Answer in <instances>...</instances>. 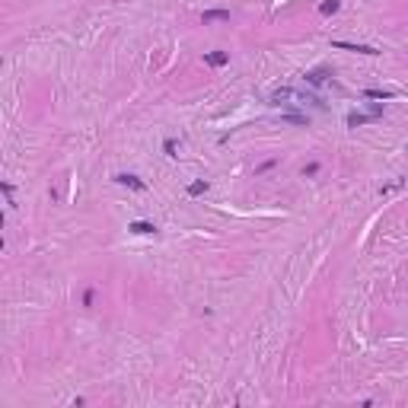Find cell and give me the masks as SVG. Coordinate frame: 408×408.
<instances>
[{
  "instance_id": "obj_1",
  "label": "cell",
  "mask_w": 408,
  "mask_h": 408,
  "mask_svg": "<svg viewBox=\"0 0 408 408\" xmlns=\"http://www.w3.org/2000/svg\"><path fill=\"white\" fill-rule=\"evenodd\" d=\"M380 118H383V105H373L367 115L351 112V115H347V128H361V125H370V122H380Z\"/></svg>"
},
{
  "instance_id": "obj_2",
  "label": "cell",
  "mask_w": 408,
  "mask_h": 408,
  "mask_svg": "<svg viewBox=\"0 0 408 408\" xmlns=\"http://www.w3.org/2000/svg\"><path fill=\"white\" fill-rule=\"evenodd\" d=\"M115 182L125 185V188H131V191H147V182H143V179H137L134 172H118Z\"/></svg>"
},
{
  "instance_id": "obj_3",
  "label": "cell",
  "mask_w": 408,
  "mask_h": 408,
  "mask_svg": "<svg viewBox=\"0 0 408 408\" xmlns=\"http://www.w3.org/2000/svg\"><path fill=\"white\" fill-rule=\"evenodd\" d=\"M332 48H338V51H354V54H380L376 48H370V45H354V42H332Z\"/></svg>"
},
{
  "instance_id": "obj_4",
  "label": "cell",
  "mask_w": 408,
  "mask_h": 408,
  "mask_svg": "<svg viewBox=\"0 0 408 408\" xmlns=\"http://www.w3.org/2000/svg\"><path fill=\"white\" fill-rule=\"evenodd\" d=\"M128 233H134V236H150V233H157V223H150V220H131V223H128Z\"/></svg>"
},
{
  "instance_id": "obj_5",
  "label": "cell",
  "mask_w": 408,
  "mask_h": 408,
  "mask_svg": "<svg viewBox=\"0 0 408 408\" xmlns=\"http://www.w3.org/2000/svg\"><path fill=\"white\" fill-rule=\"evenodd\" d=\"M329 77H332V67H316V70H306V83H313V86L326 83Z\"/></svg>"
},
{
  "instance_id": "obj_6",
  "label": "cell",
  "mask_w": 408,
  "mask_h": 408,
  "mask_svg": "<svg viewBox=\"0 0 408 408\" xmlns=\"http://www.w3.org/2000/svg\"><path fill=\"white\" fill-rule=\"evenodd\" d=\"M204 64L208 67H223V64H230V54L226 51H208L204 54Z\"/></svg>"
},
{
  "instance_id": "obj_7",
  "label": "cell",
  "mask_w": 408,
  "mask_h": 408,
  "mask_svg": "<svg viewBox=\"0 0 408 408\" xmlns=\"http://www.w3.org/2000/svg\"><path fill=\"white\" fill-rule=\"evenodd\" d=\"M230 19V10H204L201 22H226Z\"/></svg>"
},
{
  "instance_id": "obj_8",
  "label": "cell",
  "mask_w": 408,
  "mask_h": 408,
  "mask_svg": "<svg viewBox=\"0 0 408 408\" xmlns=\"http://www.w3.org/2000/svg\"><path fill=\"white\" fill-rule=\"evenodd\" d=\"M338 10H341V0H322V4H319V13L322 16H335Z\"/></svg>"
},
{
  "instance_id": "obj_9",
  "label": "cell",
  "mask_w": 408,
  "mask_h": 408,
  "mask_svg": "<svg viewBox=\"0 0 408 408\" xmlns=\"http://www.w3.org/2000/svg\"><path fill=\"white\" fill-rule=\"evenodd\" d=\"M208 188H211V185H208V179H198V182H191L185 191H188V198H198V195H204Z\"/></svg>"
},
{
  "instance_id": "obj_10",
  "label": "cell",
  "mask_w": 408,
  "mask_h": 408,
  "mask_svg": "<svg viewBox=\"0 0 408 408\" xmlns=\"http://www.w3.org/2000/svg\"><path fill=\"white\" fill-rule=\"evenodd\" d=\"M364 96H367V99H392L395 93H389V90H367Z\"/></svg>"
},
{
  "instance_id": "obj_11",
  "label": "cell",
  "mask_w": 408,
  "mask_h": 408,
  "mask_svg": "<svg viewBox=\"0 0 408 408\" xmlns=\"http://www.w3.org/2000/svg\"><path fill=\"white\" fill-rule=\"evenodd\" d=\"M176 150H179V143H176L172 137H166V140H163V153H166V157H179Z\"/></svg>"
},
{
  "instance_id": "obj_12",
  "label": "cell",
  "mask_w": 408,
  "mask_h": 408,
  "mask_svg": "<svg viewBox=\"0 0 408 408\" xmlns=\"http://www.w3.org/2000/svg\"><path fill=\"white\" fill-rule=\"evenodd\" d=\"M0 191H4V195H7V204H10V208H13V185H10V182H4V185H0Z\"/></svg>"
},
{
  "instance_id": "obj_13",
  "label": "cell",
  "mask_w": 408,
  "mask_h": 408,
  "mask_svg": "<svg viewBox=\"0 0 408 408\" xmlns=\"http://www.w3.org/2000/svg\"><path fill=\"white\" fill-rule=\"evenodd\" d=\"M303 176H306V179H313V176H319V163H309L306 169H303Z\"/></svg>"
},
{
  "instance_id": "obj_14",
  "label": "cell",
  "mask_w": 408,
  "mask_h": 408,
  "mask_svg": "<svg viewBox=\"0 0 408 408\" xmlns=\"http://www.w3.org/2000/svg\"><path fill=\"white\" fill-rule=\"evenodd\" d=\"M93 300H96V290L86 287V294H83V306H93Z\"/></svg>"
},
{
  "instance_id": "obj_15",
  "label": "cell",
  "mask_w": 408,
  "mask_h": 408,
  "mask_svg": "<svg viewBox=\"0 0 408 408\" xmlns=\"http://www.w3.org/2000/svg\"><path fill=\"white\" fill-rule=\"evenodd\" d=\"M274 166H278V160H265V163L258 166V176H261V172H268V169H274Z\"/></svg>"
}]
</instances>
